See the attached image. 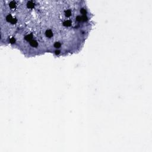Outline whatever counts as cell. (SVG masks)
<instances>
[{"label": "cell", "instance_id": "1", "mask_svg": "<svg viewBox=\"0 0 152 152\" xmlns=\"http://www.w3.org/2000/svg\"><path fill=\"white\" fill-rule=\"evenodd\" d=\"M1 1V43L30 57L79 52L92 27L85 5H39L37 1Z\"/></svg>", "mask_w": 152, "mask_h": 152}]
</instances>
